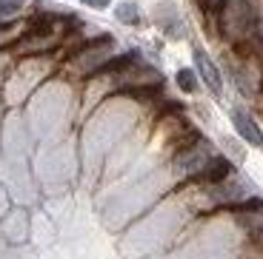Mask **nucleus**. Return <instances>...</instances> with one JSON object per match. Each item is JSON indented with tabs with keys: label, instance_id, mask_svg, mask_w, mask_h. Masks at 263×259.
<instances>
[{
	"label": "nucleus",
	"instance_id": "f257e3e1",
	"mask_svg": "<svg viewBox=\"0 0 263 259\" xmlns=\"http://www.w3.org/2000/svg\"><path fill=\"white\" fill-rule=\"evenodd\" d=\"M195 66H197V74H200V80H203L206 85H209L215 94H220V89H223V80H220V72H217L215 60L209 57V54L203 52V49H195Z\"/></svg>",
	"mask_w": 263,
	"mask_h": 259
},
{
	"label": "nucleus",
	"instance_id": "f03ea898",
	"mask_svg": "<svg viewBox=\"0 0 263 259\" xmlns=\"http://www.w3.org/2000/svg\"><path fill=\"white\" fill-rule=\"evenodd\" d=\"M232 123H235V128H237V134L243 137L249 145H263V131H260V125L252 120L246 111H232Z\"/></svg>",
	"mask_w": 263,
	"mask_h": 259
},
{
	"label": "nucleus",
	"instance_id": "7ed1b4c3",
	"mask_svg": "<svg viewBox=\"0 0 263 259\" xmlns=\"http://www.w3.org/2000/svg\"><path fill=\"white\" fill-rule=\"evenodd\" d=\"M115 17L120 20V23H126V26H135V23H140V12H138V6L135 3H118L115 6Z\"/></svg>",
	"mask_w": 263,
	"mask_h": 259
},
{
	"label": "nucleus",
	"instance_id": "20e7f679",
	"mask_svg": "<svg viewBox=\"0 0 263 259\" xmlns=\"http://www.w3.org/2000/svg\"><path fill=\"white\" fill-rule=\"evenodd\" d=\"M178 85L183 91H195L197 89V74L192 72V69H180L178 72Z\"/></svg>",
	"mask_w": 263,
	"mask_h": 259
},
{
	"label": "nucleus",
	"instance_id": "39448f33",
	"mask_svg": "<svg viewBox=\"0 0 263 259\" xmlns=\"http://www.w3.org/2000/svg\"><path fill=\"white\" fill-rule=\"evenodd\" d=\"M23 3H26V0H0V17L20 12V6H23Z\"/></svg>",
	"mask_w": 263,
	"mask_h": 259
},
{
	"label": "nucleus",
	"instance_id": "423d86ee",
	"mask_svg": "<svg viewBox=\"0 0 263 259\" xmlns=\"http://www.w3.org/2000/svg\"><path fill=\"white\" fill-rule=\"evenodd\" d=\"M80 3H83V6H89V9H106L112 0H80Z\"/></svg>",
	"mask_w": 263,
	"mask_h": 259
}]
</instances>
